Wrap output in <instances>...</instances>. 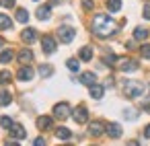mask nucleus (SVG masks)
I'll list each match as a JSON object with an SVG mask.
<instances>
[{
	"label": "nucleus",
	"instance_id": "obj_1",
	"mask_svg": "<svg viewBox=\"0 0 150 146\" xmlns=\"http://www.w3.org/2000/svg\"><path fill=\"white\" fill-rule=\"evenodd\" d=\"M115 31H117V25H115V21L111 17H107V15H95V19H93V33L97 37L105 39V37H111Z\"/></svg>",
	"mask_w": 150,
	"mask_h": 146
},
{
	"label": "nucleus",
	"instance_id": "obj_2",
	"mask_svg": "<svg viewBox=\"0 0 150 146\" xmlns=\"http://www.w3.org/2000/svg\"><path fill=\"white\" fill-rule=\"evenodd\" d=\"M144 93V84L140 80H125L123 82V95L129 97V99H136Z\"/></svg>",
	"mask_w": 150,
	"mask_h": 146
},
{
	"label": "nucleus",
	"instance_id": "obj_3",
	"mask_svg": "<svg viewBox=\"0 0 150 146\" xmlns=\"http://www.w3.org/2000/svg\"><path fill=\"white\" fill-rule=\"evenodd\" d=\"M58 37H60V41H62V43H70V41L76 37V31H74L72 27L62 25V27L58 29Z\"/></svg>",
	"mask_w": 150,
	"mask_h": 146
},
{
	"label": "nucleus",
	"instance_id": "obj_4",
	"mask_svg": "<svg viewBox=\"0 0 150 146\" xmlns=\"http://www.w3.org/2000/svg\"><path fill=\"white\" fill-rule=\"evenodd\" d=\"M70 115H72V109H70L68 103H58V105L54 107V117H58V119H68Z\"/></svg>",
	"mask_w": 150,
	"mask_h": 146
},
{
	"label": "nucleus",
	"instance_id": "obj_5",
	"mask_svg": "<svg viewBox=\"0 0 150 146\" xmlns=\"http://www.w3.org/2000/svg\"><path fill=\"white\" fill-rule=\"evenodd\" d=\"M72 117H74L76 123H86V121H88V111H86V107H84V105H78V107L74 109Z\"/></svg>",
	"mask_w": 150,
	"mask_h": 146
},
{
	"label": "nucleus",
	"instance_id": "obj_6",
	"mask_svg": "<svg viewBox=\"0 0 150 146\" xmlns=\"http://www.w3.org/2000/svg\"><path fill=\"white\" fill-rule=\"evenodd\" d=\"M117 68L121 70V72H134V70H138V62L136 60H127V58H123V60H117Z\"/></svg>",
	"mask_w": 150,
	"mask_h": 146
},
{
	"label": "nucleus",
	"instance_id": "obj_7",
	"mask_svg": "<svg viewBox=\"0 0 150 146\" xmlns=\"http://www.w3.org/2000/svg\"><path fill=\"white\" fill-rule=\"evenodd\" d=\"M41 47H43L45 54H54V52H56V39H54L52 35H45V37L41 39Z\"/></svg>",
	"mask_w": 150,
	"mask_h": 146
},
{
	"label": "nucleus",
	"instance_id": "obj_8",
	"mask_svg": "<svg viewBox=\"0 0 150 146\" xmlns=\"http://www.w3.org/2000/svg\"><path fill=\"white\" fill-rule=\"evenodd\" d=\"M105 132H107V128H105L103 121H93V123L88 125V134H91V136H101V134H105Z\"/></svg>",
	"mask_w": 150,
	"mask_h": 146
},
{
	"label": "nucleus",
	"instance_id": "obj_9",
	"mask_svg": "<svg viewBox=\"0 0 150 146\" xmlns=\"http://www.w3.org/2000/svg\"><path fill=\"white\" fill-rule=\"evenodd\" d=\"M17 76H19V80H31V78H33V68L27 66V64H23Z\"/></svg>",
	"mask_w": 150,
	"mask_h": 146
},
{
	"label": "nucleus",
	"instance_id": "obj_10",
	"mask_svg": "<svg viewBox=\"0 0 150 146\" xmlns=\"http://www.w3.org/2000/svg\"><path fill=\"white\" fill-rule=\"evenodd\" d=\"M50 15H52V6H50V4H43V6L37 9V19H39V21H47Z\"/></svg>",
	"mask_w": 150,
	"mask_h": 146
},
{
	"label": "nucleus",
	"instance_id": "obj_11",
	"mask_svg": "<svg viewBox=\"0 0 150 146\" xmlns=\"http://www.w3.org/2000/svg\"><path fill=\"white\" fill-rule=\"evenodd\" d=\"M11 134H13L17 140H25V136H27L25 128H23V125H19V123H13V128H11Z\"/></svg>",
	"mask_w": 150,
	"mask_h": 146
},
{
	"label": "nucleus",
	"instance_id": "obj_12",
	"mask_svg": "<svg viewBox=\"0 0 150 146\" xmlns=\"http://www.w3.org/2000/svg\"><path fill=\"white\" fill-rule=\"evenodd\" d=\"M21 39H23L25 43H33V41L37 39V31H35V29H25L23 35H21Z\"/></svg>",
	"mask_w": 150,
	"mask_h": 146
},
{
	"label": "nucleus",
	"instance_id": "obj_13",
	"mask_svg": "<svg viewBox=\"0 0 150 146\" xmlns=\"http://www.w3.org/2000/svg\"><path fill=\"white\" fill-rule=\"evenodd\" d=\"M80 82L91 86V84L97 82V74H95V72H82V74H80Z\"/></svg>",
	"mask_w": 150,
	"mask_h": 146
},
{
	"label": "nucleus",
	"instance_id": "obj_14",
	"mask_svg": "<svg viewBox=\"0 0 150 146\" xmlns=\"http://www.w3.org/2000/svg\"><path fill=\"white\" fill-rule=\"evenodd\" d=\"M107 134H109L111 138H119V136H121V125H119V123H109V125H107Z\"/></svg>",
	"mask_w": 150,
	"mask_h": 146
},
{
	"label": "nucleus",
	"instance_id": "obj_15",
	"mask_svg": "<svg viewBox=\"0 0 150 146\" xmlns=\"http://www.w3.org/2000/svg\"><path fill=\"white\" fill-rule=\"evenodd\" d=\"M33 60V52L31 50H21V54H19V62L21 64H29Z\"/></svg>",
	"mask_w": 150,
	"mask_h": 146
},
{
	"label": "nucleus",
	"instance_id": "obj_16",
	"mask_svg": "<svg viewBox=\"0 0 150 146\" xmlns=\"http://www.w3.org/2000/svg\"><path fill=\"white\" fill-rule=\"evenodd\" d=\"M103 93H105V86H101V84H91V97H93V99H101Z\"/></svg>",
	"mask_w": 150,
	"mask_h": 146
},
{
	"label": "nucleus",
	"instance_id": "obj_17",
	"mask_svg": "<svg viewBox=\"0 0 150 146\" xmlns=\"http://www.w3.org/2000/svg\"><path fill=\"white\" fill-rule=\"evenodd\" d=\"M37 128H39V130H47V128H52V117H50V115H41V117L37 119Z\"/></svg>",
	"mask_w": 150,
	"mask_h": 146
},
{
	"label": "nucleus",
	"instance_id": "obj_18",
	"mask_svg": "<svg viewBox=\"0 0 150 146\" xmlns=\"http://www.w3.org/2000/svg\"><path fill=\"white\" fill-rule=\"evenodd\" d=\"M56 136H58L60 140H70V138H72V132H70L68 128H58V130H56Z\"/></svg>",
	"mask_w": 150,
	"mask_h": 146
},
{
	"label": "nucleus",
	"instance_id": "obj_19",
	"mask_svg": "<svg viewBox=\"0 0 150 146\" xmlns=\"http://www.w3.org/2000/svg\"><path fill=\"white\" fill-rule=\"evenodd\" d=\"M121 9V0H107V11L109 13H117Z\"/></svg>",
	"mask_w": 150,
	"mask_h": 146
},
{
	"label": "nucleus",
	"instance_id": "obj_20",
	"mask_svg": "<svg viewBox=\"0 0 150 146\" xmlns=\"http://www.w3.org/2000/svg\"><path fill=\"white\" fill-rule=\"evenodd\" d=\"M78 56H80V60L88 62V60H93V50H91V47H82V50L78 52Z\"/></svg>",
	"mask_w": 150,
	"mask_h": 146
},
{
	"label": "nucleus",
	"instance_id": "obj_21",
	"mask_svg": "<svg viewBox=\"0 0 150 146\" xmlns=\"http://www.w3.org/2000/svg\"><path fill=\"white\" fill-rule=\"evenodd\" d=\"M13 27V21L8 15H0V29H11Z\"/></svg>",
	"mask_w": 150,
	"mask_h": 146
},
{
	"label": "nucleus",
	"instance_id": "obj_22",
	"mask_svg": "<svg viewBox=\"0 0 150 146\" xmlns=\"http://www.w3.org/2000/svg\"><path fill=\"white\" fill-rule=\"evenodd\" d=\"M13 58H15V54H13L11 50H4L2 54H0V64H8Z\"/></svg>",
	"mask_w": 150,
	"mask_h": 146
},
{
	"label": "nucleus",
	"instance_id": "obj_23",
	"mask_svg": "<svg viewBox=\"0 0 150 146\" xmlns=\"http://www.w3.org/2000/svg\"><path fill=\"white\" fill-rule=\"evenodd\" d=\"M148 37V31L144 27H136L134 29V39H146Z\"/></svg>",
	"mask_w": 150,
	"mask_h": 146
},
{
	"label": "nucleus",
	"instance_id": "obj_24",
	"mask_svg": "<svg viewBox=\"0 0 150 146\" xmlns=\"http://www.w3.org/2000/svg\"><path fill=\"white\" fill-rule=\"evenodd\" d=\"M17 21H19V23H27V21H29V13H27L25 9H19V11H17Z\"/></svg>",
	"mask_w": 150,
	"mask_h": 146
},
{
	"label": "nucleus",
	"instance_id": "obj_25",
	"mask_svg": "<svg viewBox=\"0 0 150 146\" xmlns=\"http://www.w3.org/2000/svg\"><path fill=\"white\" fill-rule=\"evenodd\" d=\"M66 66H68L72 72H78V70H80V62H78L76 58H70V60L66 62Z\"/></svg>",
	"mask_w": 150,
	"mask_h": 146
},
{
	"label": "nucleus",
	"instance_id": "obj_26",
	"mask_svg": "<svg viewBox=\"0 0 150 146\" xmlns=\"http://www.w3.org/2000/svg\"><path fill=\"white\" fill-rule=\"evenodd\" d=\"M39 74H41L43 78H47V76H52V74H54V68H52L50 64H43V66L39 68Z\"/></svg>",
	"mask_w": 150,
	"mask_h": 146
},
{
	"label": "nucleus",
	"instance_id": "obj_27",
	"mask_svg": "<svg viewBox=\"0 0 150 146\" xmlns=\"http://www.w3.org/2000/svg\"><path fill=\"white\" fill-rule=\"evenodd\" d=\"M13 123H15V121H13L8 115H2V117H0V125L6 128V130H11V128H13Z\"/></svg>",
	"mask_w": 150,
	"mask_h": 146
},
{
	"label": "nucleus",
	"instance_id": "obj_28",
	"mask_svg": "<svg viewBox=\"0 0 150 146\" xmlns=\"http://www.w3.org/2000/svg\"><path fill=\"white\" fill-rule=\"evenodd\" d=\"M11 93H6V91H2L0 93V105H11Z\"/></svg>",
	"mask_w": 150,
	"mask_h": 146
},
{
	"label": "nucleus",
	"instance_id": "obj_29",
	"mask_svg": "<svg viewBox=\"0 0 150 146\" xmlns=\"http://www.w3.org/2000/svg\"><path fill=\"white\" fill-rule=\"evenodd\" d=\"M11 78H13V74H11L8 70H2V72H0V82H2V84L11 82Z\"/></svg>",
	"mask_w": 150,
	"mask_h": 146
},
{
	"label": "nucleus",
	"instance_id": "obj_30",
	"mask_svg": "<svg viewBox=\"0 0 150 146\" xmlns=\"http://www.w3.org/2000/svg\"><path fill=\"white\" fill-rule=\"evenodd\" d=\"M140 52H142V58L150 60V45H148V43H144V45L140 47Z\"/></svg>",
	"mask_w": 150,
	"mask_h": 146
},
{
	"label": "nucleus",
	"instance_id": "obj_31",
	"mask_svg": "<svg viewBox=\"0 0 150 146\" xmlns=\"http://www.w3.org/2000/svg\"><path fill=\"white\" fill-rule=\"evenodd\" d=\"M103 62H105V64H109V66H113V64L117 62V58H115L113 54H107V56L103 58Z\"/></svg>",
	"mask_w": 150,
	"mask_h": 146
},
{
	"label": "nucleus",
	"instance_id": "obj_32",
	"mask_svg": "<svg viewBox=\"0 0 150 146\" xmlns=\"http://www.w3.org/2000/svg\"><path fill=\"white\" fill-rule=\"evenodd\" d=\"M123 115H125L127 119H136V111H134V109H125V111H123Z\"/></svg>",
	"mask_w": 150,
	"mask_h": 146
},
{
	"label": "nucleus",
	"instance_id": "obj_33",
	"mask_svg": "<svg viewBox=\"0 0 150 146\" xmlns=\"http://www.w3.org/2000/svg\"><path fill=\"white\" fill-rule=\"evenodd\" d=\"M82 6H84L86 11H91V9L95 6V2H93V0H82Z\"/></svg>",
	"mask_w": 150,
	"mask_h": 146
},
{
	"label": "nucleus",
	"instance_id": "obj_34",
	"mask_svg": "<svg viewBox=\"0 0 150 146\" xmlns=\"http://www.w3.org/2000/svg\"><path fill=\"white\" fill-rule=\"evenodd\" d=\"M144 19H148V21H150V4H146V6H144Z\"/></svg>",
	"mask_w": 150,
	"mask_h": 146
},
{
	"label": "nucleus",
	"instance_id": "obj_35",
	"mask_svg": "<svg viewBox=\"0 0 150 146\" xmlns=\"http://www.w3.org/2000/svg\"><path fill=\"white\" fill-rule=\"evenodd\" d=\"M2 4H4L6 9H13V6H15V0H2Z\"/></svg>",
	"mask_w": 150,
	"mask_h": 146
},
{
	"label": "nucleus",
	"instance_id": "obj_36",
	"mask_svg": "<svg viewBox=\"0 0 150 146\" xmlns=\"http://www.w3.org/2000/svg\"><path fill=\"white\" fill-rule=\"evenodd\" d=\"M144 136H146V138H150V123L144 128Z\"/></svg>",
	"mask_w": 150,
	"mask_h": 146
},
{
	"label": "nucleus",
	"instance_id": "obj_37",
	"mask_svg": "<svg viewBox=\"0 0 150 146\" xmlns=\"http://www.w3.org/2000/svg\"><path fill=\"white\" fill-rule=\"evenodd\" d=\"M144 109H146V111H150V103H144Z\"/></svg>",
	"mask_w": 150,
	"mask_h": 146
},
{
	"label": "nucleus",
	"instance_id": "obj_38",
	"mask_svg": "<svg viewBox=\"0 0 150 146\" xmlns=\"http://www.w3.org/2000/svg\"><path fill=\"white\" fill-rule=\"evenodd\" d=\"M2 45H4V39H2V37H0V47H2Z\"/></svg>",
	"mask_w": 150,
	"mask_h": 146
},
{
	"label": "nucleus",
	"instance_id": "obj_39",
	"mask_svg": "<svg viewBox=\"0 0 150 146\" xmlns=\"http://www.w3.org/2000/svg\"><path fill=\"white\" fill-rule=\"evenodd\" d=\"M0 4H2V2H0Z\"/></svg>",
	"mask_w": 150,
	"mask_h": 146
}]
</instances>
